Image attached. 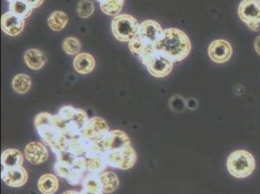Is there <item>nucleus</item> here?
Listing matches in <instances>:
<instances>
[{
    "instance_id": "nucleus-1",
    "label": "nucleus",
    "mask_w": 260,
    "mask_h": 194,
    "mask_svg": "<svg viewBox=\"0 0 260 194\" xmlns=\"http://www.w3.org/2000/svg\"><path fill=\"white\" fill-rule=\"evenodd\" d=\"M154 50L173 62H180L190 54L191 43L183 30L171 27L163 30L162 35L154 44Z\"/></svg>"
},
{
    "instance_id": "nucleus-2",
    "label": "nucleus",
    "mask_w": 260,
    "mask_h": 194,
    "mask_svg": "<svg viewBox=\"0 0 260 194\" xmlns=\"http://www.w3.org/2000/svg\"><path fill=\"white\" fill-rule=\"evenodd\" d=\"M256 162L253 155L248 151L238 150L228 155V171L237 179H244L250 176L255 169Z\"/></svg>"
},
{
    "instance_id": "nucleus-3",
    "label": "nucleus",
    "mask_w": 260,
    "mask_h": 194,
    "mask_svg": "<svg viewBox=\"0 0 260 194\" xmlns=\"http://www.w3.org/2000/svg\"><path fill=\"white\" fill-rule=\"evenodd\" d=\"M129 146H131V141L124 131L119 130H110L101 139L91 143L89 153L103 155L107 151L123 149Z\"/></svg>"
},
{
    "instance_id": "nucleus-4",
    "label": "nucleus",
    "mask_w": 260,
    "mask_h": 194,
    "mask_svg": "<svg viewBox=\"0 0 260 194\" xmlns=\"http://www.w3.org/2000/svg\"><path fill=\"white\" fill-rule=\"evenodd\" d=\"M140 23L127 14H119L114 17L111 28L112 33L117 40L122 43H129L139 33Z\"/></svg>"
},
{
    "instance_id": "nucleus-5",
    "label": "nucleus",
    "mask_w": 260,
    "mask_h": 194,
    "mask_svg": "<svg viewBox=\"0 0 260 194\" xmlns=\"http://www.w3.org/2000/svg\"><path fill=\"white\" fill-rule=\"evenodd\" d=\"M103 155L108 166L120 170H127L132 168L137 161L136 151L131 146L123 149L107 151Z\"/></svg>"
},
{
    "instance_id": "nucleus-6",
    "label": "nucleus",
    "mask_w": 260,
    "mask_h": 194,
    "mask_svg": "<svg viewBox=\"0 0 260 194\" xmlns=\"http://www.w3.org/2000/svg\"><path fill=\"white\" fill-rule=\"evenodd\" d=\"M238 15L250 30L259 31L260 0H242L238 6Z\"/></svg>"
},
{
    "instance_id": "nucleus-7",
    "label": "nucleus",
    "mask_w": 260,
    "mask_h": 194,
    "mask_svg": "<svg viewBox=\"0 0 260 194\" xmlns=\"http://www.w3.org/2000/svg\"><path fill=\"white\" fill-rule=\"evenodd\" d=\"M36 130L42 141L50 147L54 154L68 149V139L63 134L54 128L51 125V122L48 124L38 125L36 126Z\"/></svg>"
},
{
    "instance_id": "nucleus-8",
    "label": "nucleus",
    "mask_w": 260,
    "mask_h": 194,
    "mask_svg": "<svg viewBox=\"0 0 260 194\" xmlns=\"http://www.w3.org/2000/svg\"><path fill=\"white\" fill-rule=\"evenodd\" d=\"M174 63L170 58L156 52L143 62L149 73L155 78H164L169 75L173 70Z\"/></svg>"
},
{
    "instance_id": "nucleus-9",
    "label": "nucleus",
    "mask_w": 260,
    "mask_h": 194,
    "mask_svg": "<svg viewBox=\"0 0 260 194\" xmlns=\"http://www.w3.org/2000/svg\"><path fill=\"white\" fill-rule=\"evenodd\" d=\"M108 123L100 117H93L88 119L85 125L81 128V136L86 140L93 143L101 139L108 133Z\"/></svg>"
},
{
    "instance_id": "nucleus-10",
    "label": "nucleus",
    "mask_w": 260,
    "mask_h": 194,
    "mask_svg": "<svg viewBox=\"0 0 260 194\" xmlns=\"http://www.w3.org/2000/svg\"><path fill=\"white\" fill-rule=\"evenodd\" d=\"M208 54L212 61L221 64L225 63L231 58L233 49L231 44L224 39H217L209 45Z\"/></svg>"
},
{
    "instance_id": "nucleus-11",
    "label": "nucleus",
    "mask_w": 260,
    "mask_h": 194,
    "mask_svg": "<svg viewBox=\"0 0 260 194\" xmlns=\"http://www.w3.org/2000/svg\"><path fill=\"white\" fill-rule=\"evenodd\" d=\"M1 179L10 187H21L27 182L28 175L25 168L22 166L14 168H2Z\"/></svg>"
},
{
    "instance_id": "nucleus-12",
    "label": "nucleus",
    "mask_w": 260,
    "mask_h": 194,
    "mask_svg": "<svg viewBox=\"0 0 260 194\" xmlns=\"http://www.w3.org/2000/svg\"><path fill=\"white\" fill-rule=\"evenodd\" d=\"M24 157L32 165H39L47 161L49 151L46 146L40 142H30L24 148Z\"/></svg>"
},
{
    "instance_id": "nucleus-13",
    "label": "nucleus",
    "mask_w": 260,
    "mask_h": 194,
    "mask_svg": "<svg viewBox=\"0 0 260 194\" xmlns=\"http://www.w3.org/2000/svg\"><path fill=\"white\" fill-rule=\"evenodd\" d=\"M25 21L13 14L6 12L1 17V29L9 36H18L23 31Z\"/></svg>"
},
{
    "instance_id": "nucleus-14",
    "label": "nucleus",
    "mask_w": 260,
    "mask_h": 194,
    "mask_svg": "<svg viewBox=\"0 0 260 194\" xmlns=\"http://www.w3.org/2000/svg\"><path fill=\"white\" fill-rule=\"evenodd\" d=\"M128 48L130 52L136 55L142 63L155 52L154 45L143 39L139 34L130 41Z\"/></svg>"
},
{
    "instance_id": "nucleus-15",
    "label": "nucleus",
    "mask_w": 260,
    "mask_h": 194,
    "mask_svg": "<svg viewBox=\"0 0 260 194\" xmlns=\"http://www.w3.org/2000/svg\"><path fill=\"white\" fill-rule=\"evenodd\" d=\"M163 30L164 29L159 22L153 20H146L140 23L138 34L146 41L154 45L162 35Z\"/></svg>"
},
{
    "instance_id": "nucleus-16",
    "label": "nucleus",
    "mask_w": 260,
    "mask_h": 194,
    "mask_svg": "<svg viewBox=\"0 0 260 194\" xmlns=\"http://www.w3.org/2000/svg\"><path fill=\"white\" fill-rule=\"evenodd\" d=\"M54 170L58 177L65 179L71 185H78L82 183L85 178L84 173L78 171L70 166H67L61 162L56 161L54 164Z\"/></svg>"
},
{
    "instance_id": "nucleus-17",
    "label": "nucleus",
    "mask_w": 260,
    "mask_h": 194,
    "mask_svg": "<svg viewBox=\"0 0 260 194\" xmlns=\"http://www.w3.org/2000/svg\"><path fill=\"white\" fill-rule=\"evenodd\" d=\"M62 118L77 124L80 128H82L85 123L88 120L87 114L82 109L75 108L72 106H63L59 109L58 113Z\"/></svg>"
},
{
    "instance_id": "nucleus-18",
    "label": "nucleus",
    "mask_w": 260,
    "mask_h": 194,
    "mask_svg": "<svg viewBox=\"0 0 260 194\" xmlns=\"http://www.w3.org/2000/svg\"><path fill=\"white\" fill-rule=\"evenodd\" d=\"M73 66L79 74L87 75L91 73L95 68V59L91 54L80 53L73 60Z\"/></svg>"
},
{
    "instance_id": "nucleus-19",
    "label": "nucleus",
    "mask_w": 260,
    "mask_h": 194,
    "mask_svg": "<svg viewBox=\"0 0 260 194\" xmlns=\"http://www.w3.org/2000/svg\"><path fill=\"white\" fill-rule=\"evenodd\" d=\"M25 64L32 70H39L43 68L47 62L46 54L38 49H28L23 55Z\"/></svg>"
},
{
    "instance_id": "nucleus-20",
    "label": "nucleus",
    "mask_w": 260,
    "mask_h": 194,
    "mask_svg": "<svg viewBox=\"0 0 260 194\" xmlns=\"http://www.w3.org/2000/svg\"><path fill=\"white\" fill-rule=\"evenodd\" d=\"M85 161L87 172L95 175H100L101 173L105 172L106 168L108 167L105 157L102 154L89 153L85 156Z\"/></svg>"
},
{
    "instance_id": "nucleus-21",
    "label": "nucleus",
    "mask_w": 260,
    "mask_h": 194,
    "mask_svg": "<svg viewBox=\"0 0 260 194\" xmlns=\"http://www.w3.org/2000/svg\"><path fill=\"white\" fill-rule=\"evenodd\" d=\"M23 155L22 152L16 149H8L1 154V165L2 168H14L22 166Z\"/></svg>"
},
{
    "instance_id": "nucleus-22",
    "label": "nucleus",
    "mask_w": 260,
    "mask_h": 194,
    "mask_svg": "<svg viewBox=\"0 0 260 194\" xmlns=\"http://www.w3.org/2000/svg\"><path fill=\"white\" fill-rule=\"evenodd\" d=\"M38 189L42 194H54L59 187V183L55 175L44 174L38 180Z\"/></svg>"
},
{
    "instance_id": "nucleus-23",
    "label": "nucleus",
    "mask_w": 260,
    "mask_h": 194,
    "mask_svg": "<svg viewBox=\"0 0 260 194\" xmlns=\"http://www.w3.org/2000/svg\"><path fill=\"white\" fill-rule=\"evenodd\" d=\"M91 143L83 138L81 135L68 140V151L73 152L77 156H86L90 152Z\"/></svg>"
},
{
    "instance_id": "nucleus-24",
    "label": "nucleus",
    "mask_w": 260,
    "mask_h": 194,
    "mask_svg": "<svg viewBox=\"0 0 260 194\" xmlns=\"http://www.w3.org/2000/svg\"><path fill=\"white\" fill-rule=\"evenodd\" d=\"M103 192L104 193H112L115 190H117L119 186V180L118 176L114 172L111 171H105L99 175Z\"/></svg>"
},
{
    "instance_id": "nucleus-25",
    "label": "nucleus",
    "mask_w": 260,
    "mask_h": 194,
    "mask_svg": "<svg viewBox=\"0 0 260 194\" xmlns=\"http://www.w3.org/2000/svg\"><path fill=\"white\" fill-rule=\"evenodd\" d=\"M9 11L25 20L31 15L33 8L24 0H15L9 2Z\"/></svg>"
},
{
    "instance_id": "nucleus-26",
    "label": "nucleus",
    "mask_w": 260,
    "mask_h": 194,
    "mask_svg": "<svg viewBox=\"0 0 260 194\" xmlns=\"http://www.w3.org/2000/svg\"><path fill=\"white\" fill-rule=\"evenodd\" d=\"M68 16L62 11H54L48 19V25L54 31H60L68 23Z\"/></svg>"
},
{
    "instance_id": "nucleus-27",
    "label": "nucleus",
    "mask_w": 260,
    "mask_h": 194,
    "mask_svg": "<svg viewBox=\"0 0 260 194\" xmlns=\"http://www.w3.org/2000/svg\"><path fill=\"white\" fill-rule=\"evenodd\" d=\"M31 82L32 81L29 76L25 74H18L13 78L12 87L17 93L23 94L30 89Z\"/></svg>"
},
{
    "instance_id": "nucleus-28",
    "label": "nucleus",
    "mask_w": 260,
    "mask_h": 194,
    "mask_svg": "<svg viewBox=\"0 0 260 194\" xmlns=\"http://www.w3.org/2000/svg\"><path fill=\"white\" fill-rule=\"evenodd\" d=\"M124 0H104L100 3L102 12L108 16L116 17L123 8Z\"/></svg>"
},
{
    "instance_id": "nucleus-29",
    "label": "nucleus",
    "mask_w": 260,
    "mask_h": 194,
    "mask_svg": "<svg viewBox=\"0 0 260 194\" xmlns=\"http://www.w3.org/2000/svg\"><path fill=\"white\" fill-rule=\"evenodd\" d=\"M82 185H83L84 189L91 190V191H103L102 183H101L99 175L88 173L85 176V178L82 182Z\"/></svg>"
},
{
    "instance_id": "nucleus-30",
    "label": "nucleus",
    "mask_w": 260,
    "mask_h": 194,
    "mask_svg": "<svg viewBox=\"0 0 260 194\" xmlns=\"http://www.w3.org/2000/svg\"><path fill=\"white\" fill-rule=\"evenodd\" d=\"M62 49L67 54H78L82 49V45L76 37H67L62 42Z\"/></svg>"
},
{
    "instance_id": "nucleus-31",
    "label": "nucleus",
    "mask_w": 260,
    "mask_h": 194,
    "mask_svg": "<svg viewBox=\"0 0 260 194\" xmlns=\"http://www.w3.org/2000/svg\"><path fill=\"white\" fill-rule=\"evenodd\" d=\"M94 12V5L90 0H81L77 7L78 16L82 19L89 18Z\"/></svg>"
},
{
    "instance_id": "nucleus-32",
    "label": "nucleus",
    "mask_w": 260,
    "mask_h": 194,
    "mask_svg": "<svg viewBox=\"0 0 260 194\" xmlns=\"http://www.w3.org/2000/svg\"><path fill=\"white\" fill-rule=\"evenodd\" d=\"M24 1L26 3H28L32 7L33 9L40 7L44 2V0H24Z\"/></svg>"
},
{
    "instance_id": "nucleus-33",
    "label": "nucleus",
    "mask_w": 260,
    "mask_h": 194,
    "mask_svg": "<svg viewBox=\"0 0 260 194\" xmlns=\"http://www.w3.org/2000/svg\"><path fill=\"white\" fill-rule=\"evenodd\" d=\"M253 47H254V50H255L256 54H258V55H260V35L255 38Z\"/></svg>"
},
{
    "instance_id": "nucleus-34",
    "label": "nucleus",
    "mask_w": 260,
    "mask_h": 194,
    "mask_svg": "<svg viewBox=\"0 0 260 194\" xmlns=\"http://www.w3.org/2000/svg\"><path fill=\"white\" fill-rule=\"evenodd\" d=\"M81 194H104L103 191H91V190H87V189H82L81 191Z\"/></svg>"
},
{
    "instance_id": "nucleus-35",
    "label": "nucleus",
    "mask_w": 260,
    "mask_h": 194,
    "mask_svg": "<svg viewBox=\"0 0 260 194\" xmlns=\"http://www.w3.org/2000/svg\"><path fill=\"white\" fill-rule=\"evenodd\" d=\"M62 194H81V192H78L76 190H67Z\"/></svg>"
},
{
    "instance_id": "nucleus-36",
    "label": "nucleus",
    "mask_w": 260,
    "mask_h": 194,
    "mask_svg": "<svg viewBox=\"0 0 260 194\" xmlns=\"http://www.w3.org/2000/svg\"><path fill=\"white\" fill-rule=\"evenodd\" d=\"M96 1H98L99 3H101V2H102V1H104V0H96Z\"/></svg>"
},
{
    "instance_id": "nucleus-37",
    "label": "nucleus",
    "mask_w": 260,
    "mask_h": 194,
    "mask_svg": "<svg viewBox=\"0 0 260 194\" xmlns=\"http://www.w3.org/2000/svg\"><path fill=\"white\" fill-rule=\"evenodd\" d=\"M8 2H12V1H15V0H7Z\"/></svg>"
}]
</instances>
